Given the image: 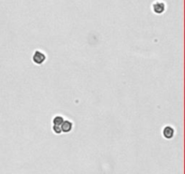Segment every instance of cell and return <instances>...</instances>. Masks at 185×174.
<instances>
[{
	"label": "cell",
	"mask_w": 185,
	"mask_h": 174,
	"mask_svg": "<svg viewBox=\"0 0 185 174\" xmlns=\"http://www.w3.org/2000/svg\"><path fill=\"white\" fill-rule=\"evenodd\" d=\"M162 133H163V136L165 139L171 140V139L174 138V133H175V131H174V127H171V126H170V125H167V126H165V127L163 129Z\"/></svg>",
	"instance_id": "obj_3"
},
{
	"label": "cell",
	"mask_w": 185,
	"mask_h": 174,
	"mask_svg": "<svg viewBox=\"0 0 185 174\" xmlns=\"http://www.w3.org/2000/svg\"><path fill=\"white\" fill-rule=\"evenodd\" d=\"M61 132H64V133H69L72 131L73 129V124L72 121H69V120H64L63 122L61 125Z\"/></svg>",
	"instance_id": "obj_4"
},
{
	"label": "cell",
	"mask_w": 185,
	"mask_h": 174,
	"mask_svg": "<svg viewBox=\"0 0 185 174\" xmlns=\"http://www.w3.org/2000/svg\"><path fill=\"white\" fill-rule=\"evenodd\" d=\"M63 121H64V119H63L62 116H61V115H56L55 117H53V125L61 126V124L63 122Z\"/></svg>",
	"instance_id": "obj_5"
},
{
	"label": "cell",
	"mask_w": 185,
	"mask_h": 174,
	"mask_svg": "<svg viewBox=\"0 0 185 174\" xmlns=\"http://www.w3.org/2000/svg\"><path fill=\"white\" fill-rule=\"evenodd\" d=\"M32 59H33V62L35 64H37V66H41V64H43L46 61V55L40 50H36L34 53Z\"/></svg>",
	"instance_id": "obj_2"
},
{
	"label": "cell",
	"mask_w": 185,
	"mask_h": 174,
	"mask_svg": "<svg viewBox=\"0 0 185 174\" xmlns=\"http://www.w3.org/2000/svg\"><path fill=\"white\" fill-rule=\"evenodd\" d=\"M53 131L55 134H61L62 132L61 126H57V125H53Z\"/></svg>",
	"instance_id": "obj_6"
},
{
	"label": "cell",
	"mask_w": 185,
	"mask_h": 174,
	"mask_svg": "<svg viewBox=\"0 0 185 174\" xmlns=\"http://www.w3.org/2000/svg\"><path fill=\"white\" fill-rule=\"evenodd\" d=\"M152 10L156 15H162L166 10V4L162 0H156L152 4Z\"/></svg>",
	"instance_id": "obj_1"
}]
</instances>
